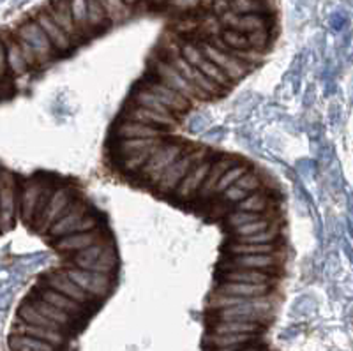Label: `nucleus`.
<instances>
[{
    "mask_svg": "<svg viewBox=\"0 0 353 351\" xmlns=\"http://www.w3.org/2000/svg\"><path fill=\"white\" fill-rule=\"evenodd\" d=\"M8 346L11 351H57L55 348L50 346L44 341L36 339V337H28V335L21 334H11L9 335Z\"/></svg>",
    "mask_w": 353,
    "mask_h": 351,
    "instance_id": "1",
    "label": "nucleus"
},
{
    "mask_svg": "<svg viewBox=\"0 0 353 351\" xmlns=\"http://www.w3.org/2000/svg\"><path fill=\"white\" fill-rule=\"evenodd\" d=\"M267 350V344H249V346L242 348L239 351H265Z\"/></svg>",
    "mask_w": 353,
    "mask_h": 351,
    "instance_id": "2",
    "label": "nucleus"
},
{
    "mask_svg": "<svg viewBox=\"0 0 353 351\" xmlns=\"http://www.w3.org/2000/svg\"><path fill=\"white\" fill-rule=\"evenodd\" d=\"M265 351H270V350H265Z\"/></svg>",
    "mask_w": 353,
    "mask_h": 351,
    "instance_id": "3",
    "label": "nucleus"
}]
</instances>
